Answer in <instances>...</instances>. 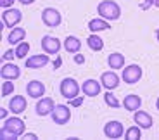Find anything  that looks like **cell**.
I'll return each instance as SVG.
<instances>
[{
	"mask_svg": "<svg viewBox=\"0 0 159 140\" xmlns=\"http://www.w3.org/2000/svg\"><path fill=\"white\" fill-rule=\"evenodd\" d=\"M87 45L90 47V50H93V52H100L104 48V40L97 35V33H92L87 38Z\"/></svg>",
	"mask_w": 159,
	"mask_h": 140,
	"instance_id": "603a6c76",
	"label": "cell"
},
{
	"mask_svg": "<svg viewBox=\"0 0 159 140\" xmlns=\"http://www.w3.org/2000/svg\"><path fill=\"white\" fill-rule=\"evenodd\" d=\"M97 14L107 21H118L121 17V7L114 0H102L97 5Z\"/></svg>",
	"mask_w": 159,
	"mask_h": 140,
	"instance_id": "6da1fadb",
	"label": "cell"
},
{
	"mask_svg": "<svg viewBox=\"0 0 159 140\" xmlns=\"http://www.w3.org/2000/svg\"><path fill=\"white\" fill-rule=\"evenodd\" d=\"M2 21H4V26L5 28H16L17 24L23 21V12L16 7H9L2 12Z\"/></svg>",
	"mask_w": 159,
	"mask_h": 140,
	"instance_id": "277c9868",
	"label": "cell"
},
{
	"mask_svg": "<svg viewBox=\"0 0 159 140\" xmlns=\"http://www.w3.org/2000/svg\"><path fill=\"white\" fill-rule=\"evenodd\" d=\"M107 64L111 69H123L125 68V56L119 52H112L107 56Z\"/></svg>",
	"mask_w": 159,
	"mask_h": 140,
	"instance_id": "7402d4cb",
	"label": "cell"
},
{
	"mask_svg": "<svg viewBox=\"0 0 159 140\" xmlns=\"http://www.w3.org/2000/svg\"><path fill=\"white\" fill-rule=\"evenodd\" d=\"M59 92H61V95H62L64 99L71 100V99H75V97L80 95L81 85H80L75 78H64V80L61 81V85H59Z\"/></svg>",
	"mask_w": 159,
	"mask_h": 140,
	"instance_id": "7a4b0ae2",
	"label": "cell"
},
{
	"mask_svg": "<svg viewBox=\"0 0 159 140\" xmlns=\"http://www.w3.org/2000/svg\"><path fill=\"white\" fill-rule=\"evenodd\" d=\"M17 2H21L23 5H31V4H35L36 0H17Z\"/></svg>",
	"mask_w": 159,
	"mask_h": 140,
	"instance_id": "e575fe53",
	"label": "cell"
},
{
	"mask_svg": "<svg viewBox=\"0 0 159 140\" xmlns=\"http://www.w3.org/2000/svg\"><path fill=\"white\" fill-rule=\"evenodd\" d=\"M42 23L48 28H57L61 26L62 23V16H61V12L54 7H47L42 11Z\"/></svg>",
	"mask_w": 159,
	"mask_h": 140,
	"instance_id": "5b68a950",
	"label": "cell"
},
{
	"mask_svg": "<svg viewBox=\"0 0 159 140\" xmlns=\"http://www.w3.org/2000/svg\"><path fill=\"white\" fill-rule=\"evenodd\" d=\"M88 29L92 33H99V31H106V29H111V21L104 19V17H95V19L88 21Z\"/></svg>",
	"mask_w": 159,
	"mask_h": 140,
	"instance_id": "d6986e66",
	"label": "cell"
},
{
	"mask_svg": "<svg viewBox=\"0 0 159 140\" xmlns=\"http://www.w3.org/2000/svg\"><path fill=\"white\" fill-rule=\"evenodd\" d=\"M104 135L107 137V138H121V137L125 135V126L121 121L118 120H112V121H107L106 123V126H104Z\"/></svg>",
	"mask_w": 159,
	"mask_h": 140,
	"instance_id": "9c48e42d",
	"label": "cell"
},
{
	"mask_svg": "<svg viewBox=\"0 0 159 140\" xmlns=\"http://www.w3.org/2000/svg\"><path fill=\"white\" fill-rule=\"evenodd\" d=\"M50 116H52V121H54V123L62 126V124L69 123V120H71V109L66 104H56V107H54Z\"/></svg>",
	"mask_w": 159,
	"mask_h": 140,
	"instance_id": "8992f818",
	"label": "cell"
},
{
	"mask_svg": "<svg viewBox=\"0 0 159 140\" xmlns=\"http://www.w3.org/2000/svg\"><path fill=\"white\" fill-rule=\"evenodd\" d=\"M48 61H50V57H48V54H35V56L28 57L26 59V68L28 69H40V68H45V66L48 64Z\"/></svg>",
	"mask_w": 159,
	"mask_h": 140,
	"instance_id": "4fadbf2b",
	"label": "cell"
},
{
	"mask_svg": "<svg viewBox=\"0 0 159 140\" xmlns=\"http://www.w3.org/2000/svg\"><path fill=\"white\" fill-rule=\"evenodd\" d=\"M14 57H16V50H12V48H11V50H5V52H4L2 59H4V61H12Z\"/></svg>",
	"mask_w": 159,
	"mask_h": 140,
	"instance_id": "f1b7e54d",
	"label": "cell"
},
{
	"mask_svg": "<svg viewBox=\"0 0 159 140\" xmlns=\"http://www.w3.org/2000/svg\"><path fill=\"white\" fill-rule=\"evenodd\" d=\"M62 47H64V50L69 52V54H78L80 48H81V40L75 35H69V36H66Z\"/></svg>",
	"mask_w": 159,
	"mask_h": 140,
	"instance_id": "ffe728a7",
	"label": "cell"
},
{
	"mask_svg": "<svg viewBox=\"0 0 159 140\" xmlns=\"http://www.w3.org/2000/svg\"><path fill=\"white\" fill-rule=\"evenodd\" d=\"M26 107H28V100L23 95H14L9 100V109H11L12 114H23Z\"/></svg>",
	"mask_w": 159,
	"mask_h": 140,
	"instance_id": "e0dca14e",
	"label": "cell"
},
{
	"mask_svg": "<svg viewBox=\"0 0 159 140\" xmlns=\"http://www.w3.org/2000/svg\"><path fill=\"white\" fill-rule=\"evenodd\" d=\"M156 38H157V42H159V28H157V31H156Z\"/></svg>",
	"mask_w": 159,
	"mask_h": 140,
	"instance_id": "f35d334b",
	"label": "cell"
},
{
	"mask_svg": "<svg viewBox=\"0 0 159 140\" xmlns=\"http://www.w3.org/2000/svg\"><path fill=\"white\" fill-rule=\"evenodd\" d=\"M75 62L76 64H85V56L83 54H75Z\"/></svg>",
	"mask_w": 159,
	"mask_h": 140,
	"instance_id": "4dcf8cb0",
	"label": "cell"
},
{
	"mask_svg": "<svg viewBox=\"0 0 159 140\" xmlns=\"http://www.w3.org/2000/svg\"><path fill=\"white\" fill-rule=\"evenodd\" d=\"M133 121H135V124H139L142 130H149L152 128V124H154V120H152V116L149 114L147 111H135L133 112Z\"/></svg>",
	"mask_w": 159,
	"mask_h": 140,
	"instance_id": "9a60e30c",
	"label": "cell"
},
{
	"mask_svg": "<svg viewBox=\"0 0 159 140\" xmlns=\"http://www.w3.org/2000/svg\"><path fill=\"white\" fill-rule=\"evenodd\" d=\"M40 45H42V50H43L45 54H48V56H57V54H59V50H61V47H62V43H61L59 38L50 36V35L42 36Z\"/></svg>",
	"mask_w": 159,
	"mask_h": 140,
	"instance_id": "52a82bcc",
	"label": "cell"
},
{
	"mask_svg": "<svg viewBox=\"0 0 159 140\" xmlns=\"http://www.w3.org/2000/svg\"><path fill=\"white\" fill-rule=\"evenodd\" d=\"M59 66H61V59H57L56 62H54V69H57V68H59Z\"/></svg>",
	"mask_w": 159,
	"mask_h": 140,
	"instance_id": "d590c367",
	"label": "cell"
},
{
	"mask_svg": "<svg viewBox=\"0 0 159 140\" xmlns=\"http://www.w3.org/2000/svg\"><path fill=\"white\" fill-rule=\"evenodd\" d=\"M26 93L31 99H42L45 95V85L40 80H31L26 85Z\"/></svg>",
	"mask_w": 159,
	"mask_h": 140,
	"instance_id": "2e32d148",
	"label": "cell"
},
{
	"mask_svg": "<svg viewBox=\"0 0 159 140\" xmlns=\"http://www.w3.org/2000/svg\"><path fill=\"white\" fill-rule=\"evenodd\" d=\"M125 138L126 140H140L142 138V128L139 124L137 126H130V128L125 132Z\"/></svg>",
	"mask_w": 159,
	"mask_h": 140,
	"instance_id": "cb8c5ba5",
	"label": "cell"
},
{
	"mask_svg": "<svg viewBox=\"0 0 159 140\" xmlns=\"http://www.w3.org/2000/svg\"><path fill=\"white\" fill-rule=\"evenodd\" d=\"M11 93H14V81L5 80L4 83H2V97H9Z\"/></svg>",
	"mask_w": 159,
	"mask_h": 140,
	"instance_id": "4316f807",
	"label": "cell"
},
{
	"mask_svg": "<svg viewBox=\"0 0 159 140\" xmlns=\"http://www.w3.org/2000/svg\"><path fill=\"white\" fill-rule=\"evenodd\" d=\"M23 138L24 140H38V135L36 133H24Z\"/></svg>",
	"mask_w": 159,
	"mask_h": 140,
	"instance_id": "836d02e7",
	"label": "cell"
},
{
	"mask_svg": "<svg viewBox=\"0 0 159 140\" xmlns=\"http://www.w3.org/2000/svg\"><path fill=\"white\" fill-rule=\"evenodd\" d=\"M100 90H102V83L97 81V80H93V78L85 80L83 85H81V92H83V95H87V97H97L100 93Z\"/></svg>",
	"mask_w": 159,
	"mask_h": 140,
	"instance_id": "5bb4252c",
	"label": "cell"
},
{
	"mask_svg": "<svg viewBox=\"0 0 159 140\" xmlns=\"http://www.w3.org/2000/svg\"><path fill=\"white\" fill-rule=\"evenodd\" d=\"M24 38H26V29L16 26V28L11 29V33H9V36H7V42L11 45H17V43H21V42H24Z\"/></svg>",
	"mask_w": 159,
	"mask_h": 140,
	"instance_id": "44dd1931",
	"label": "cell"
},
{
	"mask_svg": "<svg viewBox=\"0 0 159 140\" xmlns=\"http://www.w3.org/2000/svg\"><path fill=\"white\" fill-rule=\"evenodd\" d=\"M104 102H106L109 107H112V109H118L119 106H121V102L116 99V95L112 93V90H107V92L104 93Z\"/></svg>",
	"mask_w": 159,
	"mask_h": 140,
	"instance_id": "d4e9b609",
	"label": "cell"
},
{
	"mask_svg": "<svg viewBox=\"0 0 159 140\" xmlns=\"http://www.w3.org/2000/svg\"><path fill=\"white\" fill-rule=\"evenodd\" d=\"M0 76L4 78V80H17L21 76V68L17 64H14V62H5L2 68H0Z\"/></svg>",
	"mask_w": 159,
	"mask_h": 140,
	"instance_id": "8fae6325",
	"label": "cell"
},
{
	"mask_svg": "<svg viewBox=\"0 0 159 140\" xmlns=\"http://www.w3.org/2000/svg\"><path fill=\"white\" fill-rule=\"evenodd\" d=\"M16 57L17 59H26V56H28V52H30V43L28 42H21V43H17L16 45Z\"/></svg>",
	"mask_w": 159,
	"mask_h": 140,
	"instance_id": "484cf974",
	"label": "cell"
},
{
	"mask_svg": "<svg viewBox=\"0 0 159 140\" xmlns=\"http://www.w3.org/2000/svg\"><path fill=\"white\" fill-rule=\"evenodd\" d=\"M14 2H16V0H0V5H2L4 9H9V7L14 5Z\"/></svg>",
	"mask_w": 159,
	"mask_h": 140,
	"instance_id": "1f68e13d",
	"label": "cell"
},
{
	"mask_svg": "<svg viewBox=\"0 0 159 140\" xmlns=\"http://www.w3.org/2000/svg\"><path fill=\"white\" fill-rule=\"evenodd\" d=\"M140 106H142V97L137 95V93H130V95H126L125 100H123V107L126 109V111H130V112L139 111Z\"/></svg>",
	"mask_w": 159,
	"mask_h": 140,
	"instance_id": "ac0fdd59",
	"label": "cell"
},
{
	"mask_svg": "<svg viewBox=\"0 0 159 140\" xmlns=\"http://www.w3.org/2000/svg\"><path fill=\"white\" fill-rule=\"evenodd\" d=\"M100 83L106 90H116L119 87V76L114 73V69L112 71H104L100 75Z\"/></svg>",
	"mask_w": 159,
	"mask_h": 140,
	"instance_id": "7c38bea8",
	"label": "cell"
},
{
	"mask_svg": "<svg viewBox=\"0 0 159 140\" xmlns=\"http://www.w3.org/2000/svg\"><path fill=\"white\" fill-rule=\"evenodd\" d=\"M9 111H11V109L0 107V120H2V121H4V120H7V116H9Z\"/></svg>",
	"mask_w": 159,
	"mask_h": 140,
	"instance_id": "d6a6232c",
	"label": "cell"
},
{
	"mask_svg": "<svg viewBox=\"0 0 159 140\" xmlns=\"http://www.w3.org/2000/svg\"><path fill=\"white\" fill-rule=\"evenodd\" d=\"M156 107H157V111H159V97H157V100H156Z\"/></svg>",
	"mask_w": 159,
	"mask_h": 140,
	"instance_id": "74e56055",
	"label": "cell"
},
{
	"mask_svg": "<svg viewBox=\"0 0 159 140\" xmlns=\"http://www.w3.org/2000/svg\"><path fill=\"white\" fill-rule=\"evenodd\" d=\"M4 128L9 130L11 133H14V135H17V137H23L24 130H26V124H24V121L17 114H14L12 118L4 120Z\"/></svg>",
	"mask_w": 159,
	"mask_h": 140,
	"instance_id": "ba28073f",
	"label": "cell"
},
{
	"mask_svg": "<svg viewBox=\"0 0 159 140\" xmlns=\"http://www.w3.org/2000/svg\"><path fill=\"white\" fill-rule=\"evenodd\" d=\"M81 104H83V97H80V95L69 100V106H73V107H80Z\"/></svg>",
	"mask_w": 159,
	"mask_h": 140,
	"instance_id": "f546056e",
	"label": "cell"
},
{
	"mask_svg": "<svg viewBox=\"0 0 159 140\" xmlns=\"http://www.w3.org/2000/svg\"><path fill=\"white\" fill-rule=\"evenodd\" d=\"M54 107H56V102L50 99V97H42V99H38V102H36L35 106V111L38 116H48V114H52V111H54Z\"/></svg>",
	"mask_w": 159,
	"mask_h": 140,
	"instance_id": "30bf717a",
	"label": "cell"
},
{
	"mask_svg": "<svg viewBox=\"0 0 159 140\" xmlns=\"http://www.w3.org/2000/svg\"><path fill=\"white\" fill-rule=\"evenodd\" d=\"M19 137L17 135H14V133H11L9 130H5L4 126L0 128V140H17Z\"/></svg>",
	"mask_w": 159,
	"mask_h": 140,
	"instance_id": "83f0119b",
	"label": "cell"
},
{
	"mask_svg": "<svg viewBox=\"0 0 159 140\" xmlns=\"http://www.w3.org/2000/svg\"><path fill=\"white\" fill-rule=\"evenodd\" d=\"M143 71L139 64H130V66H125L123 73H121V80L125 81L126 85H135L140 81Z\"/></svg>",
	"mask_w": 159,
	"mask_h": 140,
	"instance_id": "3957f363",
	"label": "cell"
},
{
	"mask_svg": "<svg viewBox=\"0 0 159 140\" xmlns=\"http://www.w3.org/2000/svg\"><path fill=\"white\" fill-rule=\"evenodd\" d=\"M152 2H154V5H156V7H159V0H152Z\"/></svg>",
	"mask_w": 159,
	"mask_h": 140,
	"instance_id": "8d00e7d4",
	"label": "cell"
}]
</instances>
